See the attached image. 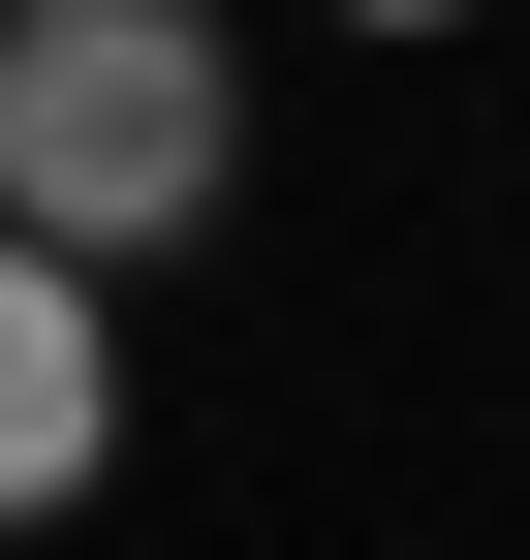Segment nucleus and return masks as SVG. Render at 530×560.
Instances as JSON below:
<instances>
[{
  "label": "nucleus",
  "mask_w": 530,
  "mask_h": 560,
  "mask_svg": "<svg viewBox=\"0 0 530 560\" xmlns=\"http://www.w3.org/2000/svg\"><path fill=\"white\" fill-rule=\"evenodd\" d=\"M344 32H469V0H344Z\"/></svg>",
  "instance_id": "obj_3"
},
{
  "label": "nucleus",
  "mask_w": 530,
  "mask_h": 560,
  "mask_svg": "<svg viewBox=\"0 0 530 560\" xmlns=\"http://www.w3.org/2000/svg\"><path fill=\"white\" fill-rule=\"evenodd\" d=\"M250 187V32L219 0H0V249L157 280Z\"/></svg>",
  "instance_id": "obj_1"
},
{
  "label": "nucleus",
  "mask_w": 530,
  "mask_h": 560,
  "mask_svg": "<svg viewBox=\"0 0 530 560\" xmlns=\"http://www.w3.org/2000/svg\"><path fill=\"white\" fill-rule=\"evenodd\" d=\"M94 467H125V280L0 249V529H62Z\"/></svg>",
  "instance_id": "obj_2"
}]
</instances>
